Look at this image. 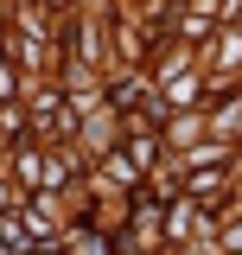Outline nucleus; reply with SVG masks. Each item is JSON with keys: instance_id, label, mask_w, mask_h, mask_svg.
<instances>
[{"instance_id": "6e6552de", "label": "nucleus", "mask_w": 242, "mask_h": 255, "mask_svg": "<svg viewBox=\"0 0 242 255\" xmlns=\"http://www.w3.org/2000/svg\"><path fill=\"white\" fill-rule=\"evenodd\" d=\"M0 96H6V102H19V70H13V58L0 64Z\"/></svg>"}, {"instance_id": "20e7f679", "label": "nucleus", "mask_w": 242, "mask_h": 255, "mask_svg": "<svg viewBox=\"0 0 242 255\" xmlns=\"http://www.w3.org/2000/svg\"><path fill=\"white\" fill-rule=\"evenodd\" d=\"M198 128H204V115H198V109H179V115L166 122V140H191V147H198Z\"/></svg>"}, {"instance_id": "1a4fd4ad", "label": "nucleus", "mask_w": 242, "mask_h": 255, "mask_svg": "<svg viewBox=\"0 0 242 255\" xmlns=\"http://www.w3.org/2000/svg\"><path fill=\"white\" fill-rule=\"evenodd\" d=\"M217 249H242V223H230V230L217 236Z\"/></svg>"}, {"instance_id": "f03ea898", "label": "nucleus", "mask_w": 242, "mask_h": 255, "mask_svg": "<svg viewBox=\"0 0 242 255\" xmlns=\"http://www.w3.org/2000/svg\"><path fill=\"white\" fill-rule=\"evenodd\" d=\"M185 172H204V166H230V147H217V140H198V147H185L179 153Z\"/></svg>"}, {"instance_id": "423d86ee", "label": "nucleus", "mask_w": 242, "mask_h": 255, "mask_svg": "<svg viewBox=\"0 0 242 255\" xmlns=\"http://www.w3.org/2000/svg\"><path fill=\"white\" fill-rule=\"evenodd\" d=\"M191 204H198V198H179V204H172V217H166V236H191Z\"/></svg>"}, {"instance_id": "7ed1b4c3", "label": "nucleus", "mask_w": 242, "mask_h": 255, "mask_svg": "<svg viewBox=\"0 0 242 255\" xmlns=\"http://www.w3.org/2000/svg\"><path fill=\"white\" fill-rule=\"evenodd\" d=\"M230 185V166H204V172H185V198H211Z\"/></svg>"}, {"instance_id": "f257e3e1", "label": "nucleus", "mask_w": 242, "mask_h": 255, "mask_svg": "<svg viewBox=\"0 0 242 255\" xmlns=\"http://www.w3.org/2000/svg\"><path fill=\"white\" fill-rule=\"evenodd\" d=\"M0 255H38V249H32V230H26V217H19V211H6V217H0Z\"/></svg>"}, {"instance_id": "9d476101", "label": "nucleus", "mask_w": 242, "mask_h": 255, "mask_svg": "<svg viewBox=\"0 0 242 255\" xmlns=\"http://www.w3.org/2000/svg\"><path fill=\"white\" fill-rule=\"evenodd\" d=\"M191 255H223V249H211V243H204V249H191Z\"/></svg>"}, {"instance_id": "0eeeda50", "label": "nucleus", "mask_w": 242, "mask_h": 255, "mask_svg": "<svg viewBox=\"0 0 242 255\" xmlns=\"http://www.w3.org/2000/svg\"><path fill=\"white\" fill-rule=\"evenodd\" d=\"M77 255H109V236H96V230H77V243H70Z\"/></svg>"}, {"instance_id": "39448f33", "label": "nucleus", "mask_w": 242, "mask_h": 255, "mask_svg": "<svg viewBox=\"0 0 242 255\" xmlns=\"http://www.w3.org/2000/svg\"><path fill=\"white\" fill-rule=\"evenodd\" d=\"M102 179H115V185H140V166H134L127 153H109V159H102Z\"/></svg>"}]
</instances>
